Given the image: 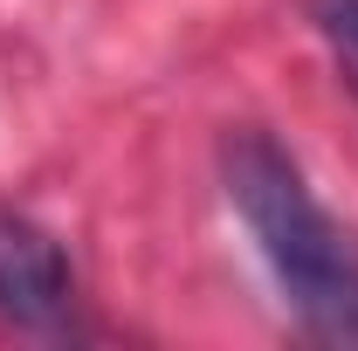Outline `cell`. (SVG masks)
Here are the masks:
<instances>
[{
    "instance_id": "obj_1",
    "label": "cell",
    "mask_w": 358,
    "mask_h": 351,
    "mask_svg": "<svg viewBox=\"0 0 358 351\" xmlns=\"http://www.w3.org/2000/svg\"><path fill=\"white\" fill-rule=\"evenodd\" d=\"M221 179L296 324L317 345H358V234L310 193L303 166L268 131L241 124L221 138Z\"/></svg>"
},
{
    "instance_id": "obj_2",
    "label": "cell",
    "mask_w": 358,
    "mask_h": 351,
    "mask_svg": "<svg viewBox=\"0 0 358 351\" xmlns=\"http://www.w3.org/2000/svg\"><path fill=\"white\" fill-rule=\"evenodd\" d=\"M69 303H76V282H69L62 248L35 220L0 214V324H14V331H62Z\"/></svg>"
},
{
    "instance_id": "obj_3",
    "label": "cell",
    "mask_w": 358,
    "mask_h": 351,
    "mask_svg": "<svg viewBox=\"0 0 358 351\" xmlns=\"http://www.w3.org/2000/svg\"><path fill=\"white\" fill-rule=\"evenodd\" d=\"M310 28L324 35V48H331L345 89L358 96V0H310Z\"/></svg>"
}]
</instances>
